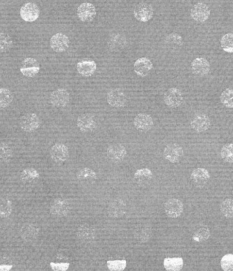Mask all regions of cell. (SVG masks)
I'll use <instances>...</instances> for the list:
<instances>
[{"label":"cell","mask_w":233,"mask_h":271,"mask_svg":"<svg viewBox=\"0 0 233 271\" xmlns=\"http://www.w3.org/2000/svg\"><path fill=\"white\" fill-rule=\"evenodd\" d=\"M20 126L23 131L34 132L40 127V122L38 115L33 113H27L20 119Z\"/></svg>","instance_id":"cell-1"},{"label":"cell","mask_w":233,"mask_h":271,"mask_svg":"<svg viewBox=\"0 0 233 271\" xmlns=\"http://www.w3.org/2000/svg\"><path fill=\"white\" fill-rule=\"evenodd\" d=\"M163 154L166 160L175 164L182 160L183 156V150L178 144L171 143L165 147Z\"/></svg>","instance_id":"cell-2"},{"label":"cell","mask_w":233,"mask_h":271,"mask_svg":"<svg viewBox=\"0 0 233 271\" xmlns=\"http://www.w3.org/2000/svg\"><path fill=\"white\" fill-rule=\"evenodd\" d=\"M164 101L169 107H179L183 102V94L182 91L177 88H170L164 95Z\"/></svg>","instance_id":"cell-3"},{"label":"cell","mask_w":233,"mask_h":271,"mask_svg":"<svg viewBox=\"0 0 233 271\" xmlns=\"http://www.w3.org/2000/svg\"><path fill=\"white\" fill-rule=\"evenodd\" d=\"M165 211L166 216L170 218H177L183 211V203L177 198H171L165 203Z\"/></svg>","instance_id":"cell-4"},{"label":"cell","mask_w":233,"mask_h":271,"mask_svg":"<svg viewBox=\"0 0 233 271\" xmlns=\"http://www.w3.org/2000/svg\"><path fill=\"white\" fill-rule=\"evenodd\" d=\"M134 17L138 21L147 22L151 19L153 16V8L151 4L141 2L136 5L134 9Z\"/></svg>","instance_id":"cell-5"},{"label":"cell","mask_w":233,"mask_h":271,"mask_svg":"<svg viewBox=\"0 0 233 271\" xmlns=\"http://www.w3.org/2000/svg\"><path fill=\"white\" fill-rule=\"evenodd\" d=\"M40 69V64L36 59L28 57L22 62L20 71L25 77L32 78L38 74Z\"/></svg>","instance_id":"cell-6"},{"label":"cell","mask_w":233,"mask_h":271,"mask_svg":"<svg viewBox=\"0 0 233 271\" xmlns=\"http://www.w3.org/2000/svg\"><path fill=\"white\" fill-rule=\"evenodd\" d=\"M106 100L109 104L114 108L124 107L127 101L124 91L118 88L110 90L107 94Z\"/></svg>","instance_id":"cell-7"},{"label":"cell","mask_w":233,"mask_h":271,"mask_svg":"<svg viewBox=\"0 0 233 271\" xmlns=\"http://www.w3.org/2000/svg\"><path fill=\"white\" fill-rule=\"evenodd\" d=\"M190 15L194 21L203 23L207 21L210 16V9L209 6L204 3H197L191 9Z\"/></svg>","instance_id":"cell-8"},{"label":"cell","mask_w":233,"mask_h":271,"mask_svg":"<svg viewBox=\"0 0 233 271\" xmlns=\"http://www.w3.org/2000/svg\"><path fill=\"white\" fill-rule=\"evenodd\" d=\"M20 15L25 21L33 22L38 19L40 15V9L34 3H26L20 10Z\"/></svg>","instance_id":"cell-9"},{"label":"cell","mask_w":233,"mask_h":271,"mask_svg":"<svg viewBox=\"0 0 233 271\" xmlns=\"http://www.w3.org/2000/svg\"><path fill=\"white\" fill-rule=\"evenodd\" d=\"M127 152L124 145L121 144H114L110 145L106 151V155L110 161L114 163L122 162L126 157Z\"/></svg>","instance_id":"cell-10"},{"label":"cell","mask_w":233,"mask_h":271,"mask_svg":"<svg viewBox=\"0 0 233 271\" xmlns=\"http://www.w3.org/2000/svg\"><path fill=\"white\" fill-rule=\"evenodd\" d=\"M50 102L51 104L55 107H65L70 102V94L67 92V89H57L50 94Z\"/></svg>","instance_id":"cell-11"},{"label":"cell","mask_w":233,"mask_h":271,"mask_svg":"<svg viewBox=\"0 0 233 271\" xmlns=\"http://www.w3.org/2000/svg\"><path fill=\"white\" fill-rule=\"evenodd\" d=\"M70 45V39L67 35L62 33H57L51 37L50 45L54 51L62 52L67 51Z\"/></svg>","instance_id":"cell-12"},{"label":"cell","mask_w":233,"mask_h":271,"mask_svg":"<svg viewBox=\"0 0 233 271\" xmlns=\"http://www.w3.org/2000/svg\"><path fill=\"white\" fill-rule=\"evenodd\" d=\"M77 15L83 22H90L96 16V9L94 4L89 2L83 3L77 9Z\"/></svg>","instance_id":"cell-13"},{"label":"cell","mask_w":233,"mask_h":271,"mask_svg":"<svg viewBox=\"0 0 233 271\" xmlns=\"http://www.w3.org/2000/svg\"><path fill=\"white\" fill-rule=\"evenodd\" d=\"M70 203L64 198H57L50 205V213L56 217L67 216L70 212Z\"/></svg>","instance_id":"cell-14"},{"label":"cell","mask_w":233,"mask_h":271,"mask_svg":"<svg viewBox=\"0 0 233 271\" xmlns=\"http://www.w3.org/2000/svg\"><path fill=\"white\" fill-rule=\"evenodd\" d=\"M210 124L211 122L209 117L202 113L196 115L190 122L192 128L198 133L207 131L210 127Z\"/></svg>","instance_id":"cell-15"},{"label":"cell","mask_w":233,"mask_h":271,"mask_svg":"<svg viewBox=\"0 0 233 271\" xmlns=\"http://www.w3.org/2000/svg\"><path fill=\"white\" fill-rule=\"evenodd\" d=\"M50 155L55 162L60 163V162H65L69 157L68 148L64 144H55L50 148Z\"/></svg>","instance_id":"cell-16"},{"label":"cell","mask_w":233,"mask_h":271,"mask_svg":"<svg viewBox=\"0 0 233 271\" xmlns=\"http://www.w3.org/2000/svg\"><path fill=\"white\" fill-rule=\"evenodd\" d=\"M77 127L82 132H92L96 127L95 118L92 115L83 114L77 119Z\"/></svg>","instance_id":"cell-17"},{"label":"cell","mask_w":233,"mask_h":271,"mask_svg":"<svg viewBox=\"0 0 233 271\" xmlns=\"http://www.w3.org/2000/svg\"><path fill=\"white\" fill-rule=\"evenodd\" d=\"M191 179L192 182L196 186L199 187H202L208 183L210 179V174L208 170L202 168L194 169L191 174Z\"/></svg>","instance_id":"cell-18"},{"label":"cell","mask_w":233,"mask_h":271,"mask_svg":"<svg viewBox=\"0 0 233 271\" xmlns=\"http://www.w3.org/2000/svg\"><path fill=\"white\" fill-rule=\"evenodd\" d=\"M153 68V64L147 57H141L137 59L134 64V70L135 73L141 77L148 76Z\"/></svg>","instance_id":"cell-19"},{"label":"cell","mask_w":233,"mask_h":271,"mask_svg":"<svg viewBox=\"0 0 233 271\" xmlns=\"http://www.w3.org/2000/svg\"><path fill=\"white\" fill-rule=\"evenodd\" d=\"M134 125L139 131L148 132L153 127V119L150 115L140 113L135 117Z\"/></svg>","instance_id":"cell-20"},{"label":"cell","mask_w":233,"mask_h":271,"mask_svg":"<svg viewBox=\"0 0 233 271\" xmlns=\"http://www.w3.org/2000/svg\"><path fill=\"white\" fill-rule=\"evenodd\" d=\"M191 70L197 76H205L210 70V64L207 59L198 57L194 59L191 64Z\"/></svg>","instance_id":"cell-21"},{"label":"cell","mask_w":233,"mask_h":271,"mask_svg":"<svg viewBox=\"0 0 233 271\" xmlns=\"http://www.w3.org/2000/svg\"><path fill=\"white\" fill-rule=\"evenodd\" d=\"M77 235L78 238L83 243H90L95 238L96 231L89 225L83 224L78 228Z\"/></svg>","instance_id":"cell-22"},{"label":"cell","mask_w":233,"mask_h":271,"mask_svg":"<svg viewBox=\"0 0 233 271\" xmlns=\"http://www.w3.org/2000/svg\"><path fill=\"white\" fill-rule=\"evenodd\" d=\"M96 62L94 61H82L77 64L78 72L83 77H89L95 73L96 70Z\"/></svg>","instance_id":"cell-23"},{"label":"cell","mask_w":233,"mask_h":271,"mask_svg":"<svg viewBox=\"0 0 233 271\" xmlns=\"http://www.w3.org/2000/svg\"><path fill=\"white\" fill-rule=\"evenodd\" d=\"M153 178V173L150 169H141L135 172L134 179L135 182L139 186H148Z\"/></svg>","instance_id":"cell-24"},{"label":"cell","mask_w":233,"mask_h":271,"mask_svg":"<svg viewBox=\"0 0 233 271\" xmlns=\"http://www.w3.org/2000/svg\"><path fill=\"white\" fill-rule=\"evenodd\" d=\"M135 238L142 243L148 242L151 238L152 230L151 226L148 224L138 225L134 231Z\"/></svg>","instance_id":"cell-25"},{"label":"cell","mask_w":233,"mask_h":271,"mask_svg":"<svg viewBox=\"0 0 233 271\" xmlns=\"http://www.w3.org/2000/svg\"><path fill=\"white\" fill-rule=\"evenodd\" d=\"M77 178L78 181L83 184H92L97 179V174L92 169L84 168L77 172Z\"/></svg>","instance_id":"cell-26"},{"label":"cell","mask_w":233,"mask_h":271,"mask_svg":"<svg viewBox=\"0 0 233 271\" xmlns=\"http://www.w3.org/2000/svg\"><path fill=\"white\" fill-rule=\"evenodd\" d=\"M38 227L32 223H25L21 229V236L25 241H32L38 237Z\"/></svg>","instance_id":"cell-27"},{"label":"cell","mask_w":233,"mask_h":271,"mask_svg":"<svg viewBox=\"0 0 233 271\" xmlns=\"http://www.w3.org/2000/svg\"><path fill=\"white\" fill-rule=\"evenodd\" d=\"M164 267L168 271H179L183 267L182 257H166L164 260Z\"/></svg>","instance_id":"cell-28"},{"label":"cell","mask_w":233,"mask_h":271,"mask_svg":"<svg viewBox=\"0 0 233 271\" xmlns=\"http://www.w3.org/2000/svg\"><path fill=\"white\" fill-rule=\"evenodd\" d=\"M125 209H126V206H125L124 201L116 200L110 204L109 216L114 217V218H119L124 214Z\"/></svg>","instance_id":"cell-29"},{"label":"cell","mask_w":233,"mask_h":271,"mask_svg":"<svg viewBox=\"0 0 233 271\" xmlns=\"http://www.w3.org/2000/svg\"><path fill=\"white\" fill-rule=\"evenodd\" d=\"M21 179L22 181L26 183V184H32V183H34L40 179V174L35 169L28 168V169H25L22 171Z\"/></svg>","instance_id":"cell-30"},{"label":"cell","mask_w":233,"mask_h":271,"mask_svg":"<svg viewBox=\"0 0 233 271\" xmlns=\"http://www.w3.org/2000/svg\"><path fill=\"white\" fill-rule=\"evenodd\" d=\"M165 44L166 47L171 50H176L177 48H180L183 45V39L177 34H170L167 35L165 39Z\"/></svg>","instance_id":"cell-31"},{"label":"cell","mask_w":233,"mask_h":271,"mask_svg":"<svg viewBox=\"0 0 233 271\" xmlns=\"http://www.w3.org/2000/svg\"><path fill=\"white\" fill-rule=\"evenodd\" d=\"M13 101V93L6 88H1L0 89V108L8 107Z\"/></svg>","instance_id":"cell-32"},{"label":"cell","mask_w":233,"mask_h":271,"mask_svg":"<svg viewBox=\"0 0 233 271\" xmlns=\"http://www.w3.org/2000/svg\"><path fill=\"white\" fill-rule=\"evenodd\" d=\"M13 150L8 144L0 143V163H6L13 157Z\"/></svg>","instance_id":"cell-33"},{"label":"cell","mask_w":233,"mask_h":271,"mask_svg":"<svg viewBox=\"0 0 233 271\" xmlns=\"http://www.w3.org/2000/svg\"><path fill=\"white\" fill-rule=\"evenodd\" d=\"M13 39L7 34L0 33V52H6L13 47Z\"/></svg>","instance_id":"cell-34"},{"label":"cell","mask_w":233,"mask_h":271,"mask_svg":"<svg viewBox=\"0 0 233 271\" xmlns=\"http://www.w3.org/2000/svg\"><path fill=\"white\" fill-rule=\"evenodd\" d=\"M221 212L226 218H233V199H226L220 206Z\"/></svg>","instance_id":"cell-35"},{"label":"cell","mask_w":233,"mask_h":271,"mask_svg":"<svg viewBox=\"0 0 233 271\" xmlns=\"http://www.w3.org/2000/svg\"><path fill=\"white\" fill-rule=\"evenodd\" d=\"M12 203L6 198L0 199V218H7L11 214Z\"/></svg>","instance_id":"cell-36"},{"label":"cell","mask_w":233,"mask_h":271,"mask_svg":"<svg viewBox=\"0 0 233 271\" xmlns=\"http://www.w3.org/2000/svg\"><path fill=\"white\" fill-rule=\"evenodd\" d=\"M221 47L226 52H233V34H226L221 39Z\"/></svg>","instance_id":"cell-37"},{"label":"cell","mask_w":233,"mask_h":271,"mask_svg":"<svg viewBox=\"0 0 233 271\" xmlns=\"http://www.w3.org/2000/svg\"><path fill=\"white\" fill-rule=\"evenodd\" d=\"M221 102L229 108H233V89H226L220 96Z\"/></svg>","instance_id":"cell-38"},{"label":"cell","mask_w":233,"mask_h":271,"mask_svg":"<svg viewBox=\"0 0 233 271\" xmlns=\"http://www.w3.org/2000/svg\"><path fill=\"white\" fill-rule=\"evenodd\" d=\"M221 157L228 163H233V143L226 144L220 152Z\"/></svg>","instance_id":"cell-39"},{"label":"cell","mask_w":233,"mask_h":271,"mask_svg":"<svg viewBox=\"0 0 233 271\" xmlns=\"http://www.w3.org/2000/svg\"><path fill=\"white\" fill-rule=\"evenodd\" d=\"M108 269L111 271H124L127 266L126 260H109L106 262Z\"/></svg>","instance_id":"cell-40"},{"label":"cell","mask_w":233,"mask_h":271,"mask_svg":"<svg viewBox=\"0 0 233 271\" xmlns=\"http://www.w3.org/2000/svg\"><path fill=\"white\" fill-rule=\"evenodd\" d=\"M210 237V231L208 228H199L193 235V239L197 242H203L208 239Z\"/></svg>","instance_id":"cell-41"},{"label":"cell","mask_w":233,"mask_h":271,"mask_svg":"<svg viewBox=\"0 0 233 271\" xmlns=\"http://www.w3.org/2000/svg\"><path fill=\"white\" fill-rule=\"evenodd\" d=\"M221 267L224 271H233V254H229L223 256Z\"/></svg>","instance_id":"cell-42"},{"label":"cell","mask_w":233,"mask_h":271,"mask_svg":"<svg viewBox=\"0 0 233 271\" xmlns=\"http://www.w3.org/2000/svg\"><path fill=\"white\" fill-rule=\"evenodd\" d=\"M50 267L55 271H66L70 267V264L66 263H55V262H50Z\"/></svg>","instance_id":"cell-43"},{"label":"cell","mask_w":233,"mask_h":271,"mask_svg":"<svg viewBox=\"0 0 233 271\" xmlns=\"http://www.w3.org/2000/svg\"><path fill=\"white\" fill-rule=\"evenodd\" d=\"M13 265H0V271H9Z\"/></svg>","instance_id":"cell-44"}]
</instances>
